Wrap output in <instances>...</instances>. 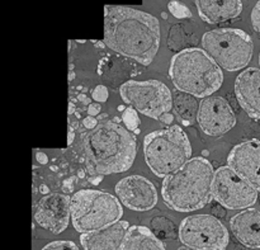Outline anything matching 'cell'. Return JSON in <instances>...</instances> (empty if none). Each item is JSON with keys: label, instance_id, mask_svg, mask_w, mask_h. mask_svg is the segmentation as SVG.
Here are the masks:
<instances>
[{"label": "cell", "instance_id": "cell-1", "mask_svg": "<svg viewBox=\"0 0 260 250\" xmlns=\"http://www.w3.org/2000/svg\"><path fill=\"white\" fill-rule=\"evenodd\" d=\"M104 43L119 55L149 66L159 51V20L132 7L106 5Z\"/></svg>", "mask_w": 260, "mask_h": 250}, {"label": "cell", "instance_id": "cell-2", "mask_svg": "<svg viewBox=\"0 0 260 250\" xmlns=\"http://www.w3.org/2000/svg\"><path fill=\"white\" fill-rule=\"evenodd\" d=\"M83 151L89 180L96 185L104 175L127 172L134 165L137 141L119 121L103 119L84 135Z\"/></svg>", "mask_w": 260, "mask_h": 250}, {"label": "cell", "instance_id": "cell-3", "mask_svg": "<svg viewBox=\"0 0 260 250\" xmlns=\"http://www.w3.org/2000/svg\"><path fill=\"white\" fill-rule=\"evenodd\" d=\"M215 170L202 157L192 158L180 169L164 178L162 200L178 212H192L206 207L212 200Z\"/></svg>", "mask_w": 260, "mask_h": 250}, {"label": "cell", "instance_id": "cell-4", "mask_svg": "<svg viewBox=\"0 0 260 250\" xmlns=\"http://www.w3.org/2000/svg\"><path fill=\"white\" fill-rule=\"evenodd\" d=\"M170 80L177 90L196 98H207L223 84L222 69L203 48L189 47L175 53L170 61Z\"/></svg>", "mask_w": 260, "mask_h": 250}, {"label": "cell", "instance_id": "cell-5", "mask_svg": "<svg viewBox=\"0 0 260 250\" xmlns=\"http://www.w3.org/2000/svg\"><path fill=\"white\" fill-rule=\"evenodd\" d=\"M144 155L151 172L165 178L192 159V146L182 127L169 126L145 136Z\"/></svg>", "mask_w": 260, "mask_h": 250}, {"label": "cell", "instance_id": "cell-6", "mask_svg": "<svg viewBox=\"0 0 260 250\" xmlns=\"http://www.w3.org/2000/svg\"><path fill=\"white\" fill-rule=\"evenodd\" d=\"M71 223L80 234L102 230L121 221L123 207L118 198L104 191L81 190L71 197Z\"/></svg>", "mask_w": 260, "mask_h": 250}, {"label": "cell", "instance_id": "cell-7", "mask_svg": "<svg viewBox=\"0 0 260 250\" xmlns=\"http://www.w3.org/2000/svg\"><path fill=\"white\" fill-rule=\"evenodd\" d=\"M202 48L221 69L238 71L249 65L254 52L253 40L243 29L220 28L202 37Z\"/></svg>", "mask_w": 260, "mask_h": 250}, {"label": "cell", "instance_id": "cell-8", "mask_svg": "<svg viewBox=\"0 0 260 250\" xmlns=\"http://www.w3.org/2000/svg\"><path fill=\"white\" fill-rule=\"evenodd\" d=\"M122 101L149 118L160 121L173 109V94L159 80H128L119 88Z\"/></svg>", "mask_w": 260, "mask_h": 250}, {"label": "cell", "instance_id": "cell-9", "mask_svg": "<svg viewBox=\"0 0 260 250\" xmlns=\"http://www.w3.org/2000/svg\"><path fill=\"white\" fill-rule=\"evenodd\" d=\"M178 236L182 244L197 250H225L229 245V231L213 215L188 216L180 223Z\"/></svg>", "mask_w": 260, "mask_h": 250}, {"label": "cell", "instance_id": "cell-10", "mask_svg": "<svg viewBox=\"0 0 260 250\" xmlns=\"http://www.w3.org/2000/svg\"><path fill=\"white\" fill-rule=\"evenodd\" d=\"M213 198L229 210H246L258 201V191L230 167H220L215 172Z\"/></svg>", "mask_w": 260, "mask_h": 250}, {"label": "cell", "instance_id": "cell-11", "mask_svg": "<svg viewBox=\"0 0 260 250\" xmlns=\"http://www.w3.org/2000/svg\"><path fill=\"white\" fill-rule=\"evenodd\" d=\"M197 121L206 135L220 137L234 129L236 116L223 97L210 96L200 102Z\"/></svg>", "mask_w": 260, "mask_h": 250}, {"label": "cell", "instance_id": "cell-12", "mask_svg": "<svg viewBox=\"0 0 260 250\" xmlns=\"http://www.w3.org/2000/svg\"><path fill=\"white\" fill-rule=\"evenodd\" d=\"M70 203L71 197L62 193L46 195L35 206V221L38 226L50 233L61 234L70 223Z\"/></svg>", "mask_w": 260, "mask_h": 250}, {"label": "cell", "instance_id": "cell-13", "mask_svg": "<svg viewBox=\"0 0 260 250\" xmlns=\"http://www.w3.org/2000/svg\"><path fill=\"white\" fill-rule=\"evenodd\" d=\"M116 195L124 207L132 211H149L157 203L155 184L142 175H129L116 184Z\"/></svg>", "mask_w": 260, "mask_h": 250}, {"label": "cell", "instance_id": "cell-14", "mask_svg": "<svg viewBox=\"0 0 260 250\" xmlns=\"http://www.w3.org/2000/svg\"><path fill=\"white\" fill-rule=\"evenodd\" d=\"M228 165L260 192L259 140H248L235 145L228 157Z\"/></svg>", "mask_w": 260, "mask_h": 250}, {"label": "cell", "instance_id": "cell-15", "mask_svg": "<svg viewBox=\"0 0 260 250\" xmlns=\"http://www.w3.org/2000/svg\"><path fill=\"white\" fill-rule=\"evenodd\" d=\"M235 96L251 118L260 119V69L248 68L235 80Z\"/></svg>", "mask_w": 260, "mask_h": 250}, {"label": "cell", "instance_id": "cell-16", "mask_svg": "<svg viewBox=\"0 0 260 250\" xmlns=\"http://www.w3.org/2000/svg\"><path fill=\"white\" fill-rule=\"evenodd\" d=\"M129 228V223L121 220L102 230L81 234V246L84 250H119Z\"/></svg>", "mask_w": 260, "mask_h": 250}, {"label": "cell", "instance_id": "cell-17", "mask_svg": "<svg viewBox=\"0 0 260 250\" xmlns=\"http://www.w3.org/2000/svg\"><path fill=\"white\" fill-rule=\"evenodd\" d=\"M235 238L250 249H260V211L246 208L230 220Z\"/></svg>", "mask_w": 260, "mask_h": 250}, {"label": "cell", "instance_id": "cell-18", "mask_svg": "<svg viewBox=\"0 0 260 250\" xmlns=\"http://www.w3.org/2000/svg\"><path fill=\"white\" fill-rule=\"evenodd\" d=\"M196 7L201 19L210 24L234 19L243 12L241 0H196Z\"/></svg>", "mask_w": 260, "mask_h": 250}, {"label": "cell", "instance_id": "cell-19", "mask_svg": "<svg viewBox=\"0 0 260 250\" xmlns=\"http://www.w3.org/2000/svg\"><path fill=\"white\" fill-rule=\"evenodd\" d=\"M119 250H167L164 243L146 226L134 225L129 228Z\"/></svg>", "mask_w": 260, "mask_h": 250}, {"label": "cell", "instance_id": "cell-20", "mask_svg": "<svg viewBox=\"0 0 260 250\" xmlns=\"http://www.w3.org/2000/svg\"><path fill=\"white\" fill-rule=\"evenodd\" d=\"M173 108L184 124H190L198 117L200 102L184 91L177 90L173 94Z\"/></svg>", "mask_w": 260, "mask_h": 250}, {"label": "cell", "instance_id": "cell-21", "mask_svg": "<svg viewBox=\"0 0 260 250\" xmlns=\"http://www.w3.org/2000/svg\"><path fill=\"white\" fill-rule=\"evenodd\" d=\"M151 228L152 233L157 236V238L162 239H172L175 235V224L170 221L167 217H155L151 220Z\"/></svg>", "mask_w": 260, "mask_h": 250}, {"label": "cell", "instance_id": "cell-22", "mask_svg": "<svg viewBox=\"0 0 260 250\" xmlns=\"http://www.w3.org/2000/svg\"><path fill=\"white\" fill-rule=\"evenodd\" d=\"M122 121L123 124L128 130H131L135 134H139L140 132V126H141V121H140V117L137 114V111L132 107H127L124 109L123 114H122Z\"/></svg>", "mask_w": 260, "mask_h": 250}, {"label": "cell", "instance_id": "cell-23", "mask_svg": "<svg viewBox=\"0 0 260 250\" xmlns=\"http://www.w3.org/2000/svg\"><path fill=\"white\" fill-rule=\"evenodd\" d=\"M168 9L172 13L173 17L178 18V19H189V18H192V12H190L189 8L183 4L182 2H178V0L169 2Z\"/></svg>", "mask_w": 260, "mask_h": 250}, {"label": "cell", "instance_id": "cell-24", "mask_svg": "<svg viewBox=\"0 0 260 250\" xmlns=\"http://www.w3.org/2000/svg\"><path fill=\"white\" fill-rule=\"evenodd\" d=\"M42 250H80L74 241L57 240L47 244Z\"/></svg>", "mask_w": 260, "mask_h": 250}, {"label": "cell", "instance_id": "cell-25", "mask_svg": "<svg viewBox=\"0 0 260 250\" xmlns=\"http://www.w3.org/2000/svg\"><path fill=\"white\" fill-rule=\"evenodd\" d=\"M91 97L96 103H104L108 99V89L104 85H96L91 93Z\"/></svg>", "mask_w": 260, "mask_h": 250}, {"label": "cell", "instance_id": "cell-26", "mask_svg": "<svg viewBox=\"0 0 260 250\" xmlns=\"http://www.w3.org/2000/svg\"><path fill=\"white\" fill-rule=\"evenodd\" d=\"M251 24H253L254 29L260 33V0L251 10Z\"/></svg>", "mask_w": 260, "mask_h": 250}, {"label": "cell", "instance_id": "cell-27", "mask_svg": "<svg viewBox=\"0 0 260 250\" xmlns=\"http://www.w3.org/2000/svg\"><path fill=\"white\" fill-rule=\"evenodd\" d=\"M98 119L95 118V117H91V116H88L85 117V118L83 119V122H81V124L84 126V129H86L88 131H90V130L95 129L96 124H98Z\"/></svg>", "mask_w": 260, "mask_h": 250}, {"label": "cell", "instance_id": "cell-28", "mask_svg": "<svg viewBox=\"0 0 260 250\" xmlns=\"http://www.w3.org/2000/svg\"><path fill=\"white\" fill-rule=\"evenodd\" d=\"M102 112V106L99 103H91L88 106V114L91 117L98 116Z\"/></svg>", "mask_w": 260, "mask_h": 250}, {"label": "cell", "instance_id": "cell-29", "mask_svg": "<svg viewBox=\"0 0 260 250\" xmlns=\"http://www.w3.org/2000/svg\"><path fill=\"white\" fill-rule=\"evenodd\" d=\"M173 119H174V116H173V114L169 112V113H165L164 116L160 118V121H161L162 123H165V124H172Z\"/></svg>", "mask_w": 260, "mask_h": 250}, {"label": "cell", "instance_id": "cell-30", "mask_svg": "<svg viewBox=\"0 0 260 250\" xmlns=\"http://www.w3.org/2000/svg\"><path fill=\"white\" fill-rule=\"evenodd\" d=\"M37 160H38V163H41V164H47L48 163V158L46 157L45 154H43V152H38L37 154Z\"/></svg>", "mask_w": 260, "mask_h": 250}, {"label": "cell", "instance_id": "cell-31", "mask_svg": "<svg viewBox=\"0 0 260 250\" xmlns=\"http://www.w3.org/2000/svg\"><path fill=\"white\" fill-rule=\"evenodd\" d=\"M79 99H80V101H84V102H85V103L88 104V106H89V104H91V102L89 101V99L86 98V97H83V96H81V97H79Z\"/></svg>", "mask_w": 260, "mask_h": 250}, {"label": "cell", "instance_id": "cell-32", "mask_svg": "<svg viewBox=\"0 0 260 250\" xmlns=\"http://www.w3.org/2000/svg\"><path fill=\"white\" fill-rule=\"evenodd\" d=\"M177 250H197V249H192V248H188V246H180L179 249H177Z\"/></svg>", "mask_w": 260, "mask_h": 250}, {"label": "cell", "instance_id": "cell-33", "mask_svg": "<svg viewBox=\"0 0 260 250\" xmlns=\"http://www.w3.org/2000/svg\"><path fill=\"white\" fill-rule=\"evenodd\" d=\"M259 65H260V53H259Z\"/></svg>", "mask_w": 260, "mask_h": 250}]
</instances>
